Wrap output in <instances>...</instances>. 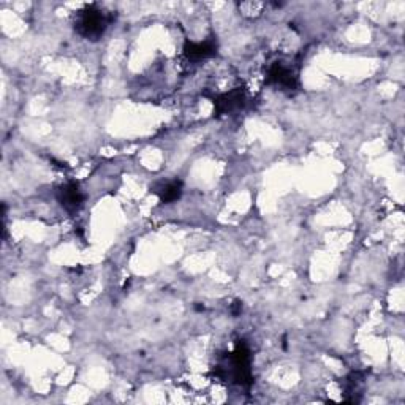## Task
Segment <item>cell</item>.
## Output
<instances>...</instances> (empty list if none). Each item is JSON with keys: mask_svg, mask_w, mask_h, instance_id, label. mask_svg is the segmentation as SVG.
<instances>
[{"mask_svg": "<svg viewBox=\"0 0 405 405\" xmlns=\"http://www.w3.org/2000/svg\"><path fill=\"white\" fill-rule=\"evenodd\" d=\"M113 21V17L98 5L92 3L84 7L80 13L76 14L75 29L76 32L87 40H98L102 35L107 32L109 23Z\"/></svg>", "mask_w": 405, "mask_h": 405, "instance_id": "6da1fadb", "label": "cell"}, {"mask_svg": "<svg viewBox=\"0 0 405 405\" xmlns=\"http://www.w3.org/2000/svg\"><path fill=\"white\" fill-rule=\"evenodd\" d=\"M217 375L220 378H231V382L238 383L241 386L252 385V371H250V351L247 349L245 342L239 340L236 349L228 358V364L219 366Z\"/></svg>", "mask_w": 405, "mask_h": 405, "instance_id": "7a4b0ae2", "label": "cell"}, {"mask_svg": "<svg viewBox=\"0 0 405 405\" xmlns=\"http://www.w3.org/2000/svg\"><path fill=\"white\" fill-rule=\"evenodd\" d=\"M267 83L282 87L283 91H294L298 87V76L294 75L292 67L283 62H274L267 72Z\"/></svg>", "mask_w": 405, "mask_h": 405, "instance_id": "3957f363", "label": "cell"}, {"mask_svg": "<svg viewBox=\"0 0 405 405\" xmlns=\"http://www.w3.org/2000/svg\"><path fill=\"white\" fill-rule=\"evenodd\" d=\"M57 199L62 204V208H65L68 212L80 211L84 201V195L75 182H68L65 186H62L57 190Z\"/></svg>", "mask_w": 405, "mask_h": 405, "instance_id": "277c9868", "label": "cell"}, {"mask_svg": "<svg viewBox=\"0 0 405 405\" xmlns=\"http://www.w3.org/2000/svg\"><path fill=\"white\" fill-rule=\"evenodd\" d=\"M184 54L188 61H203L209 59L217 54V43L214 40H204L199 41V43H193V41H187L186 46H184Z\"/></svg>", "mask_w": 405, "mask_h": 405, "instance_id": "5b68a950", "label": "cell"}, {"mask_svg": "<svg viewBox=\"0 0 405 405\" xmlns=\"http://www.w3.org/2000/svg\"><path fill=\"white\" fill-rule=\"evenodd\" d=\"M244 102H245L244 92L241 91V89H234V91L223 94V96L215 98V102H214L215 113L217 114L233 113V111H236V109L243 108Z\"/></svg>", "mask_w": 405, "mask_h": 405, "instance_id": "8992f818", "label": "cell"}, {"mask_svg": "<svg viewBox=\"0 0 405 405\" xmlns=\"http://www.w3.org/2000/svg\"><path fill=\"white\" fill-rule=\"evenodd\" d=\"M155 193L159 195L162 203H165V204L175 203V201H177L179 198H181V195H182V182L181 181H170V182L163 184L159 190H155Z\"/></svg>", "mask_w": 405, "mask_h": 405, "instance_id": "52a82bcc", "label": "cell"}]
</instances>
